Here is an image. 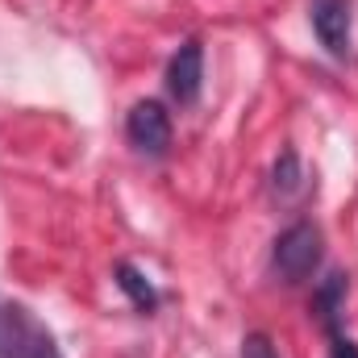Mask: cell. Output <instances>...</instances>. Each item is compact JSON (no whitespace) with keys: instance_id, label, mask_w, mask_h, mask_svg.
I'll return each mask as SVG.
<instances>
[{"instance_id":"cell-7","label":"cell","mask_w":358,"mask_h":358,"mask_svg":"<svg viewBox=\"0 0 358 358\" xmlns=\"http://www.w3.org/2000/svg\"><path fill=\"white\" fill-rule=\"evenodd\" d=\"M342 296H346V275L342 271H334V275H325V283L317 287V317H321V325L329 329V334H338V308H342Z\"/></svg>"},{"instance_id":"cell-5","label":"cell","mask_w":358,"mask_h":358,"mask_svg":"<svg viewBox=\"0 0 358 358\" xmlns=\"http://www.w3.org/2000/svg\"><path fill=\"white\" fill-rule=\"evenodd\" d=\"M200 84H204V46L196 38H187L167 63V92L179 104H196L200 100Z\"/></svg>"},{"instance_id":"cell-8","label":"cell","mask_w":358,"mask_h":358,"mask_svg":"<svg viewBox=\"0 0 358 358\" xmlns=\"http://www.w3.org/2000/svg\"><path fill=\"white\" fill-rule=\"evenodd\" d=\"M300 159H296V150H283L279 155V163H275V171H271V187L279 192V196H292L296 187H300Z\"/></svg>"},{"instance_id":"cell-9","label":"cell","mask_w":358,"mask_h":358,"mask_svg":"<svg viewBox=\"0 0 358 358\" xmlns=\"http://www.w3.org/2000/svg\"><path fill=\"white\" fill-rule=\"evenodd\" d=\"M242 358H279V355L271 350V342L263 338V334H255V338H246V350H242Z\"/></svg>"},{"instance_id":"cell-10","label":"cell","mask_w":358,"mask_h":358,"mask_svg":"<svg viewBox=\"0 0 358 358\" xmlns=\"http://www.w3.org/2000/svg\"><path fill=\"white\" fill-rule=\"evenodd\" d=\"M334 338V346H329V358H358V346L350 338H342V334H329Z\"/></svg>"},{"instance_id":"cell-1","label":"cell","mask_w":358,"mask_h":358,"mask_svg":"<svg viewBox=\"0 0 358 358\" xmlns=\"http://www.w3.org/2000/svg\"><path fill=\"white\" fill-rule=\"evenodd\" d=\"M321 255H325L321 229H317L313 221H296V225H287V229L275 238L271 263H275V271H279L287 283H304L308 275H317Z\"/></svg>"},{"instance_id":"cell-2","label":"cell","mask_w":358,"mask_h":358,"mask_svg":"<svg viewBox=\"0 0 358 358\" xmlns=\"http://www.w3.org/2000/svg\"><path fill=\"white\" fill-rule=\"evenodd\" d=\"M0 355L4 358H59L50 334L21 308L0 304Z\"/></svg>"},{"instance_id":"cell-4","label":"cell","mask_w":358,"mask_h":358,"mask_svg":"<svg viewBox=\"0 0 358 358\" xmlns=\"http://www.w3.org/2000/svg\"><path fill=\"white\" fill-rule=\"evenodd\" d=\"M308 21H313V34L321 38V46L334 59L350 55V25H355L350 0H308Z\"/></svg>"},{"instance_id":"cell-6","label":"cell","mask_w":358,"mask_h":358,"mask_svg":"<svg viewBox=\"0 0 358 358\" xmlns=\"http://www.w3.org/2000/svg\"><path fill=\"white\" fill-rule=\"evenodd\" d=\"M113 275H117V287L129 296V304H134L138 313H155V308H159V292L150 287V279L134 267V263H117Z\"/></svg>"},{"instance_id":"cell-3","label":"cell","mask_w":358,"mask_h":358,"mask_svg":"<svg viewBox=\"0 0 358 358\" xmlns=\"http://www.w3.org/2000/svg\"><path fill=\"white\" fill-rule=\"evenodd\" d=\"M125 134L142 155H167L171 150V113L159 100H138L125 117Z\"/></svg>"}]
</instances>
